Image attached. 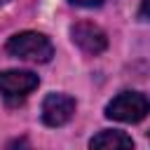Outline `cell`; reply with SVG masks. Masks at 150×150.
Here are the masks:
<instances>
[{"label": "cell", "instance_id": "cell-1", "mask_svg": "<svg viewBox=\"0 0 150 150\" xmlns=\"http://www.w3.org/2000/svg\"><path fill=\"white\" fill-rule=\"evenodd\" d=\"M5 49H7V54L23 59V61H33V63H47L54 56L52 40L35 30H23V33L12 35L5 45Z\"/></svg>", "mask_w": 150, "mask_h": 150}, {"label": "cell", "instance_id": "cell-2", "mask_svg": "<svg viewBox=\"0 0 150 150\" xmlns=\"http://www.w3.org/2000/svg\"><path fill=\"white\" fill-rule=\"evenodd\" d=\"M148 98L141 91H122L105 105V117L117 122H141L148 115Z\"/></svg>", "mask_w": 150, "mask_h": 150}, {"label": "cell", "instance_id": "cell-3", "mask_svg": "<svg viewBox=\"0 0 150 150\" xmlns=\"http://www.w3.org/2000/svg\"><path fill=\"white\" fill-rule=\"evenodd\" d=\"M38 84L40 80L30 70H2L0 73V94L12 103L23 101Z\"/></svg>", "mask_w": 150, "mask_h": 150}, {"label": "cell", "instance_id": "cell-4", "mask_svg": "<svg viewBox=\"0 0 150 150\" xmlns=\"http://www.w3.org/2000/svg\"><path fill=\"white\" fill-rule=\"evenodd\" d=\"M75 115V98L66 94H47L42 101V122L47 127H61Z\"/></svg>", "mask_w": 150, "mask_h": 150}, {"label": "cell", "instance_id": "cell-5", "mask_svg": "<svg viewBox=\"0 0 150 150\" xmlns=\"http://www.w3.org/2000/svg\"><path fill=\"white\" fill-rule=\"evenodd\" d=\"M70 35H73V42L87 52V54H101L105 47H108V38L105 33L96 26V23H89V21H80L70 28Z\"/></svg>", "mask_w": 150, "mask_h": 150}, {"label": "cell", "instance_id": "cell-6", "mask_svg": "<svg viewBox=\"0 0 150 150\" xmlns=\"http://www.w3.org/2000/svg\"><path fill=\"white\" fill-rule=\"evenodd\" d=\"M89 148H103V150H117V148H134V141L131 136H127L124 131H117V129H105V131H98L91 141H89Z\"/></svg>", "mask_w": 150, "mask_h": 150}, {"label": "cell", "instance_id": "cell-7", "mask_svg": "<svg viewBox=\"0 0 150 150\" xmlns=\"http://www.w3.org/2000/svg\"><path fill=\"white\" fill-rule=\"evenodd\" d=\"M68 2H73V5H80V7H98L103 0H68Z\"/></svg>", "mask_w": 150, "mask_h": 150}]
</instances>
